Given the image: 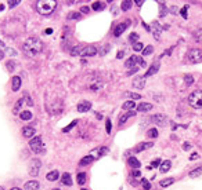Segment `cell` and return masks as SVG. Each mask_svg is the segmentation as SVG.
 Returning <instances> with one entry per match:
<instances>
[{
	"label": "cell",
	"instance_id": "91938a15",
	"mask_svg": "<svg viewBox=\"0 0 202 190\" xmlns=\"http://www.w3.org/2000/svg\"><path fill=\"white\" fill-rule=\"evenodd\" d=\"M53 30L51 29H46V33H47V35H50V33H51Z\"/></svg>",
	"mask_w": 202,
	"mask_h": 190
},
{
	"label": "cell",
	"instance_id": "bcb514c9",
	"mask_svg": "<svg viewBox=\"0 0 202 190\" xmlns=\"http://www.w3.org/2000/svg\"><path fill=\"white\" fill-rule=\"evenodd\" d=\"M17 4H19V0H10L9 2V7H15Z\"/></svg>",
	"mask_w": 202,
	"mask_h": 190
},
{
	"label": "cell",
	"instance_id": "8d00e7d4",
	"mask_svg": "<svg viewBox=\"0 0 202 190\" xmlns=\"http://www.w3.org/2000/svg\"><path fill=\"white\" fill-rule=\"evenodd\" d=\"M147 135H148V137H151V138H157V137H158V131H157V128H151V130H148Z\"/></svg>",
	"mask_w": 202,
	"mask_h": 190
},
{
	"label": "cell",
	"instance_id": "5bb4252c",
	"mask_svg": "<svg viewBox=\"0 0 202 190\" xmlns=\"http://www.w3.org/2000/svg\"><path fill=\"white\" fill-rule=\"evenodd\" d=\"M39 182L37 181H30V182H27L24 186L25 190H39Z\"/></svg>",
	"mask_w": 202,
	"mask_h": 190
},
{
	"label": "cell",
	"instance_id": "484cf974",
	"mask_svg": "<svg viewBox=\"0 0 202 190\" xmlns=\"http://www.w3.org/2000/svg\"><path fill=\"white\" fill-rule=\"evenodd\" d=\"M86 179H87V175H86L85 172H79L78 174V178H76V181H78L79 185H85L86 183Z\"/></svg>",
	"mask_w": 202,
	"mask_h": 190
},
{
	"label": "cell",
	"instance_id": "4316f807",
	"mask_svg": "<svg viewBox=\"0 0 202 190\" xmlns=\"http://www.w3.org/2000/svg\"><path fill=\"white\" fill-rule=\"evenodd\" d=\"M173 182H175V179H173V178H166V179H163V181L159 182V186L161 187H168V186H170Z\"/></svg>",
	"mask_w": 202,
	"mask_h": 190
},
{
	"label": "cell",
	"instance_id": "f35d334b",
	"mask_svg": "<svg viewBox=\"0 0 202 190\" xmlns=\"http://www.w3.org/2000/svg\"><path fill=\"white\" fill-rule=\"evenodd\" d=\"M154 53V47L152 46H148V47H145L144 50H143V55H150V54Z\"/></svg>",
	"mask_w": 202,
	"mask_h": 190
},
{
	"label": "cell",
	"instance_id": "603a6c76",
	"mask_svg": "<svg viewBox=\"0 0 202 190\" xmlns=\"http://www.w3.org/2000/svg\"><path fill=\"white\" fill-rule=\"evenodd\" d=\"M127 163H129V165L132 167V168H134V169H139L140 165H141V164H140V161L137 160L136 157H130L129 160H127Z\"/></svg>",
	"mask_w": 202,
	"mask_h": 190
},
{
	"label": "cell",
	"instance_id": "8fae6325",
	"mask_svg": "<svg viewBox=\"0 0 202 190\" xmlns=\"http://www.w3.org/2000/svg\"><path fill=\"white\" fill-rule=\"evenodd\" d=\"M137 59H139V56H136V55L130 56L129 59L125 62V66L129 68V69H134V68H136V65H137Z\"/></svg>",
	"mask_w": 202,
	"mask_h": 190
},
{
	"label": "cell",
	"instance_id": "ffe728a7",
	"mask_svg": "<svg viewBox=\"0 0 202 190\" xmlns=\"http://www.w3.org/2000/svg\"><path fill=\"white\" fill-rule=\"evenodd\" d=\"M134 114H136V113L133 112V110H130V112H127L126 114L121 116V119H119V125H123L127 121V119H129V117H132V116H134Z\"/></svg>",
	"mask_w": 202,
	"mask_h": 190
},
{
	"label": "cell",
	"instance_id": "11a10c76",
	"mask_svg": "<svg viewBox=\"0 0 202 190\" xmlns=\"http://www.w3.org/2000/svg\"><path fill=\"white\" fill-rule=\"evenodd\" d=\"M80 11H82V12H85V14H87V12H89V7H82Z\"/></svg>",
	"mask_w": 202,
	"mask_h": 190
},
{
	"label": "cell",
	"instance_id": "d590c367",
	"mask_svg": "<svg viewBox=\"0 0 202 190\" xmlns=\"http://www.w3.org/2000/svg\"><path fill=\"white\" fill-rule=\"evenodd\" d=\"M184 81H186V86H191V84L194 83V77L191 74H186V76H184Z\"/></svg>",
	"mask_w": 202,
	"mask_h": 190
},
{
	"label": "cell",
	"instance_id": "6125c7cd",
	"mask_svg": "<svg viewBox=\"0 0 202 190\" xmlns=\"http://www.w3.org/2000/svg\"><path fill=\"white\" fill-rule=\"evenodd\" d=\"M0 46H4V43H3V42H2V40H0Z\"/></svg>",
	"mask_w": 202,
	"mask_h": 190
},
{
	"label": "cell",
	"instance_id": "277c9868",
	"mask_svg": "<svg viewBox=\"0 0 202 190\" xmlns=\"http://www.w3.org/2000/svg\"><path fill=\"white\" fill-rule=\"evenodd\" d=\"M187 59L193 63L202 62V51L199 48H191L187 53Z\"/></svg>",
	"mask_w": 202,
	"mask_h": 190
},
{
	"label": "cell",
	"instance_id": "c3c4849f",
	"mask_svg": "<svg viewBox=\"0 0 202 190\" xmlns=\"http://www.w3.org/2000/svg\"><path fill=\"white\" fill-rule=\"evenodd\" d=\"M187 8H188V6H186L183 10H181V15H183V18H187Z\"/></svg>",
	"mask_w": 202,
	"mask_h": 190
},
{
	"label": "cell",
	"instance_id": "30bf717a",
	"mask_svg": "<svg viewBox=\"0 0 202 190\" xmlns=\"http://www.w3.org/2000/svg\"><path fill=\"white\" fill-rule=\"evenodd\" d=\"M90 109H91V103L89 101H82L78 105V112H80V113H85Z\"/></svg>",
	"mask_w": 202,
	"mask_h": 190
},
{
	"label": "cell",
	"instance_id": "db71d44e",
	"mask_svg": "<svg viewBox=\"0 0 202 190\" xmlns=\"http://www.w3.org/2000/svg\"><path fill=\"white\" fill-rule=\"evenodd\" d=\"M159 164H162V163H161V160H155L154 163H152V167H158Z\"/></svg>",
	"mask_w": 202,
	"mask_h": 190
},
{
	"label": "cell",
	"instance_id": "e0dca14e",
	"mask_svg": "<svg viewBox=\"0 0 202 190\" xmlns=\"http://www.w3.org/2000/svg\"><path fill=\"white\" fill-rule=\"evenodd\" d=\"M152 33H154V37L157 40H159V36H161V25H158V22H152Z\"/></svg>",
	"mask_w": 202,
	"mask_h": 190
},
{
	"label": "cell",
	"instance_id": "52a82bcc",
	"mask_svg": "<svg viewBox=\"0 0 202 190\" xmlns=\"http://www.w3.org/2000/svg\"><path fill=\"white\" fill-rule=\"evenodd\" d=\"M127 25H130V21H126V22H122V24H119V25H116L115 26V29H114V36L115 37H119V36L122 35V33L126 30V28H127Z\"/></svg>",
	"mask_w": 202,
	"mask_h": 190
},
{
	"label": "cell",
	"instance_id": "7bdbcfd3",
	"mask_svg": "<svg viewBox=\"0 0 202 190\" xmlns=\"http://www.w3.org/2000/svg\"><path fill=\"white\" fill-rule=\"evenodd\" d=\"M143 182V187H144V190H150L151 189V183L148 181H145V179H141Z\"/></svg>",
	"mask_w": 202,
	"mask_h": 190
},
{
	"label": "cell",
	"instance_id": "d6986e66",
	"mask_svg": "<svg viewBox=\"0 0 202 190\" xmlns=\"http://www.w3.org/2000/svg\"><path fill=\"white\" fill-rule=\"evenodd\" d=\"M61 182H62L64 185H66V186H71L72 185V178H71V175L68 172L62 174V176H61Z\"/></svg>",
	"mask_w": 202,
	"mask_h": 190
},
{
	"label": "cell",
	"instance_id": "816d5d0a",
	"mask_svg": "<svg viewBox=\"0 0 202 190\" xmlns=\"http://www.w3.org/2000/svg\"><path fill=\"white\" fill-rule=\"evenodd\" d=\"M190 148H191L190 143H187V142H186V143L183 145V149H184V150H190Z\"/></svg>",
	"mask_w": 202,
	"mask_h": 190
},
{
	"label": "cell",
	"instance_id": "d6a6232c",
	"mask_svg": "<svg viewBox=\"0 0 202 190\" xmlns=\"http://www.w3.org/2000/svg\"><path fill=\"white\" fill-rule=\"evenodd\" d=\"M22 106H24V98L17 101V105H15V107H14V113H18V110H21Z\"/></svg>",
	"mask_w": 202,
	"mask_h": 190
},
{
	"label": "cell",
	"instance_id": "9c48e42d",
	"mask_svg": "<svg viewBox=\"0 0 202 190\" xmlns=\"http://www.w3.org/2000/svg\"><path fill=\"white\" fill-rule=\"evenodd\" d=\"M29 146L30 149H36V148H40V146H43V141H42V137H33L32 139L29 141Z\"/></svg>",
	"mask_w": 202,
	"mask_h": 190
},
{
	"label": "cell",
	"instance_id": "be15d7a7",
	"mask_svg": "<svg viewBox=\"0 0 202 190\" xmlns=\"http://www.w3.org/2000/svg\"><path fill=\"white\" fill-rule=\"evenodd\" d=\"M3 8H4V7H3V6H0V11H2V10H3Z\"/></svg>",
	"mask_w": 202,
	"mask_h": 190
},
{
	"label": "cell",
	"instance_id": "e7e4bbea",
	"mask_svg": "<svg viewBox=\"0 0 202 190\" xmlns=\"http://www.w3.org/2000/svg\"><path fill=\"white\" fill-rule=\"evenodd\" d=\"M0 190H4V189H3V187H0Z\"/></svg>",
	"mask_w": 202,
	"mask_h": 190
},
{
	"label": "cell",
	"instance_id": "4fadbf2b",
	"mask_svg": "<svg viewBox=\"0 0 202 190\" xmlns=\"http://www.w3.org/2000/svg\"><path fill=\"white\" fill-rule=\"evenodd\" d=\"M144 79L145 77H136L134 80H133V87L134 88H139V90H141V88H144V86H145V81H144Z\"/></svg>",
	"mask_w": 202,
	"mask_h": 190
},
{
	"label": "cell",
	"instance_id": "2e32d148",
	"mask_svg": "<svg viewBox=\"0 0 202 190\" xmlns=\"http://www.w3.org/2000/svg\"><path fill=\"white\" fill-rule=\"evenodd\" d=\"M35 128L33 127H24L22 128V137H25V138H30V137H33L35 135Z\"/></svg>",
	"mask_w": 202,
	"mask_h": 190
},
{
	"label": "cell",
	"instance_id": "cb8c5ba5",
	"mask_svg": "<svg viewBox=\"0 0 202 190\" xmlns=\"http://www.w3.org/2000/svg\"><path fill=\"white\" fill-rule=\"evenodd\" d=\"M170 165H172V163H170V160H165V161H162V164H161V172H168L170 169Z\"/></svg>",
	"mask_w": 202,
	"mask_h": 190
},
{
	"label": "cell",
	"instance_id": "3957f363",
	"mask_svg": "<svg viewBox=\"0 0 202 190\" xmlns=\"http://www.w3.org/2000/svg\"><path fill=\"white\" fill-rule=\"evenodd\" d=\"M188 103L194 109H202V90H197V91L191 92L188 97Z\"/></svg>",
	"mask_w": 202,
	"mask_h": 190
},
{
	"label": "cell",
	"instance_id": "f907efd6",
	"mask_svg": "<svg viewBox=\"0 0 202 190\" xmlns=\"http://www.w3.org/2000/svg\"><path fill=\"white\" fill-rule=\"evenodd\" d=\"M137 70H139V68H134V69H132V70H129V72H127V76H130V74H133V73H136Z\"/></svg>",
	"mask_w": 202,
	"mask_h": 190
},
{
	"label": "cell",
	"instance_id": "8992f818",
	"mask_svg": "<svg viewBox=\"0 0 202 190\" xmlns=\"http://www.w3.org/2000/svg\"><path fill=\"white\" fill-rule=\"evenodd\" d=\"M97 48L94 46H86V47L82 48V53H80V56H93L97 54Z\"/></svg>",
	"mask_w": 202,
	"mask_h": 190
},
{
	"label": "cell",
	"instance_id": "ba28073f",
	"mask_svg": "<svg viewBox=\"0 0 202 190\" xmlns=\"http://www.w3.org/2000/svg\"><path fill=\"white\" fill-rule=\"evenodd\" d=\"M22 86V80L19 76H14V77L11 79V90L12 91H18L19 88H21Z\"/></svg>",
	"mask_w": 202,
	"mask_h": 190
},
{
	"label": "cell",
	"instance_id": "4dcf8cb0",
	"mask_svg": "<svg viewBox=\"0 0 202 190\" xmlns=\"http://www.w3.org/2000/svg\"><path fill=\"white\" fill-rule=\"evenodd\" d=\"M19 117H21L22 120H30V119H32V113L28 112V110H25V112L19 113Z\"/></svg>",
	"mask_w": 202,
	"mask_h": 190
},
{
	"label": "cell",
	"instance_id": "60d3db41",
	"mask_svg": "<svg viewBox=\"0 0 202 190\" xmlns=\"http://www.w3.org/2000/svg\"><path fill=\"white\" fill-rule=\"evenodd\" d=\"M76 124H78V120H73V121H72V123H71V124H69V125H68V127H65V128H64V130H62V131H64V132H68V131H69V130H72V128H73V127H75V125H76Z\"/></svg>",
	"mask_w": 202,
	"mask_h": 190
},
{
	"label": "cell",
	"instance_id": "ab89813d",
	"mask_svg": "<svg viewBox=\"0 0 202 190\" xmlns=\"http://www.w3.org/2000/svg\"><path fill=\"white\" fill-rule=\"evenodd\" d=\"M137 39H139V35H137L136 32L130 33V36H129V42H132V43H137Z\"/></svg>",
	"mask_w": 202,
	"mask_h": 190
},
{
	"label": "cell",
	"instance_id": "003e7915",
	"mask_svg": "<svg viewBox=\"0 0 202 190\" xmlns=\"http://www.w3.org/2000/svg\"><path fill=\"white\" fill-rule=\"evenodd\" d=\"M82 190H87V189H82Z\"/></svg>",
	"mask_w": 202,
	"mask_h": 190
},
{
	"label": "cell",
	"instance_id": "ee69618b",
	"mask_svg": "<svg viewBox=\"0 0 202 190\" xmlns=\"http://www.w3.org/2000/svg\"><path fill=\"white\" fill-rule=\"evenodd\" d=\"M105 130H107V132H111V120L109 119H107V121H105Z\"/></svg>",
	"mask_w": 202,
	"mask_h": 190
},
{
	"label": "cell",
	"instance_id": "6f0895ef",
	"mask_svg": "<svg viewBox=\"0 0 202 190\" xmlns=\"http://www.w3.org/2000/svg\"><path fill=\"white\" fill-rule=\"evenodd\" d=\"M122 56H123V51H121V53H118V59H121Z\"/></svg>",
	"mask_w": 202,
	"mask_h": 190
},
{
	"label": "cell",
	"instance_id": "03108f58",
	"mask_svg": "<svg viewBox=\"0 0 202 190\" xmlns=\"http://www.w3.org/2000/svg\"><path fill=\"white\" fill-rule=\"evenodd\" d=\"M53 190H60V189H53Z\"/></svg>",
	"mask_w": 202,
	"mask_h": 190
},
{
	"label": "cell",
	"instance_id": "9f6ffc18",
	"mask_svg": "<svg viewBox=\"0 0 202 190\" xmlns=\"http://www.w3.org/2000/svg\"><path fill=\"white\" fill-rule=\"evenodd\" d=\"M195 158H198V153H194V154H191L190 160H195Z\"/></svg>",
	"mask_w": 202,
	"mask_h": 190
},
{
	"label": "cell",
	"instance_id": "74e56055",
	"mask_svg": "<svg viewBox=\"0 0 202 190\" xmlns=\"http://www.w3.org/2000/svg\"><path fill=\"white\" fill-rule=\"evenodd\" d=\"M133 50H134V51H143V50H144V46H143V43L137 42V43L133 44Z\"/></svg>",
	"mask_w": 202,
	"mask_h": 190
},
{
	"label": "cell",
	"instance_id": "e575fe53",
	"mask_svg": "<svg viewBox=\"0 0 202 190\" xmlns=\"http://www.w3.org/2000/svg\"><path fill=\"white\" fill-rule=\"evenodd\" d=\"M130 7H132V2H130V0H125V2H122V10H123V11L130 10Z\"/></svg>",
	"mask_w": 202,
	"mask_h": 190
},
{
	"label": "cell",
	"instance_id": "f1b7e54d",
	"mask_svg": "<svg viewBox=\"0 0 202 190\" xmlns=\"http://www.w3.org/2000/svg\"><path fill=\"white\" fill-rule=\"evenodd\" d=\"M94 153H97V157H101V156H104V154L108 153V149H107L105 146H101V148H100L98 150H96Z\"/></svg>",
	"mask_w": 202,
	"mask_h": 190
},
{
	"label": "cell",
	"instance_id": "f6af8a7d",
	"mask_svg": "<svg viewBox=\"0 0 202 190\" xmlns=\"http://www.w3.org/2000/svg\"><path fill=\"white\" fill-rule=\"evenodd\" d=\"M127 95H129L132 99H140V98H141V97H140V94H134V92H129Z\"/></svg>",
	"mask_w": 202,
	"mask_h": 190
},
{
	"label": "cell",
	"instance_id": "f5cc1de1",
	"mask_svg": "<svg viewBox=\"0 0 202 190\" xmlns=\"http://www.w3.org/2000/svg\"><path fill=\"white\" fill-rule=\"evenodd\" d=\"M140 175H141V174H140L139 169H134V171H133V176H140Z\"/></svg>",
	"mask_w": 202,
	"mask_h": 190
},
{
	"label": "cell",
	"instance_id": "7402d4cb",
	"mask_svg": "<svg viewBox=\"0 0 202 190\" xmlns=\"http://www.w3.org/2000/svg\"><path fill=\"white\" fill-rule=\"evenodd\" d=\"M93 160H94V156H93V154H89V156H86V157H83V158H82V160H80V163H79V165H82V167L89 165V164H90Z\"/></svg>",
	"mask_w": 202,
	"mask_h": 190
},
{
	"label": "cell",
	"instance_id": "94428289",
	"mask_svg": "<svg viewBox=\"0 0 202 190\" xmlns=\"http://www.w3.org/2000/svg\"><path fill=\"white\" fill-rule=\"evenodd\" d=\"M11 190H22V189H19V187H12Z\"/></svg>",
	"mask_w": 202,
	"mask_h": 190
},
{
	"label": "cell",
	"instance_id": "b9f144b4",
	"mask_svg": "<svg viewBox=\"0 0 202 190\" xmlns=\"http://www.w3.org/2000/svg\"><path fill=\"white\" fill-rule=\"evenodd\" d=\"M80 18V14L79 12H71L69 15H68V19H79Z\"/></svg>",
	"mask_w": 202,
	"mask_h": 190
},
{
	"label": "cell",
	"instance_id": "836d02e7",
	"mask_svg": "<svg viewBox=\"0 0 202 190\" xmlns=\"http://www.w3.org/2000/svg\"><path fill=\"white\" fill-rule=\"evenodd\" d=\"M82 46H76V47H73L72 50H71V55H80L82 53Z\"/></svg>",
	"mask_w": 202,
	"mask_h": 190
},
{
	"label": "cell",
	"instance_id": "9a60e30c",
	"mask_svg": "<svg viewBox=\"0 0 202 190\" xmlns=\"http://www.w3.org/2000/svg\"><path fill=\"white\" fill-rule=\"evenodd\" d=\"M152 146H154L152 142H143V143H140V145H137V148L134 149V151H136V153H140V151L145 150V149H150V148H152Z\"/></svg>",
	"mask_w": 202,
	"mask_h": 190
},
{
	"label": "cell",
	"instance_id": "7c38bea8",
	"mask_svg": "<svg viewBox=\"0 0 202 190\" xmlns=\"http://www.w3.org/2000/svg\"><path fill=\"white\" fill-rule=\"evenodd\" d=\"M159 70V62H154L152 65L150 66V69L147 70V73H145L144 77H148V76H152V74H155Z\"/></svg>",
	"mask_w": 202,
	"mask_h": 190
},
{
	"label": "cell",
	"instance_id": "7a4b0ae2",
	"mask_svg": "<svg viewBox=\"0 0 202 190\" xmlns=\"http://www.w3.org/2000/svg\"><path fill=\"white\" fill-rule=\"evenodd\" d=\"M57 7V2L54 0H39L36 3V10L42 15H50Z\"/></svg>",
	"mask_w": 202,
	"mask_h": 190
},
{
	"label": "cell",
	"instance_id": "5b68a950",
	"mask_svg": "<svg viewBox=\"0 0 202 190\" xmlns=\"http://www.w3.org/2000/svg\"><path fill=\"white\" fill-rule=\"evenodd\" d=\"M42 168V161L39 158H33L30 161V165H29V174L32 176H36L39 174V169Z\"/></svg>",
	"mask_w": 202,
	"mask_h": 190
},
{
	"label": "cell",
	"instance_id": "44dd1931",
	"mask_svg": "<svg viewBox=\"0 0 202 190\" xmlns=\"http://www.w3.org/2000/svg\"><path fill=\"white\" fill-rule=\"evenodd\" d=\"M58 175H60L58 171H57V169H54V171H51V172H48L47 175H46V179L50 181V182H54V181H57V179H58Z\"/></svg>",
	"mask_w": 202,
	"mask_h": 190
},
{
	"label": "cell",
	"instance_id": "83f0119b",
	"mask_svg": "<svg viewBox=\"0 0 202 190\" xmlns=\"http://www.w3.org/2000/svg\"><path fill=\"white\" fill-rule=\"evenodd\" d=\"M104 7H105V4H104L103 2H94V3L91 4V8H93L94 11H100V10H103Z\"/></svg>",
	"mask_w": 202,
	"mask_h": 190
},
{
	"label": "cell",
	"instance_id": "7dc6e473",
	"mask_svg": "<svg viewBox=\"0 0 202 190\" xmlns=\"http://www.w3.org/2000/svg\"><path fill=\"white\" fill-rule=\"evenodd\" d=\"M24 101H27V105H29V106H32V105H33V101L28 97V95H25V97H24Z\"/></svg>",
	"mask_w": 202,
	"mask_h": 190
},
{
	"label": "cell",
	"instance_id": "681fc988",
	"mask_svg": "<svg viewBox=\"0 0 202 190\" xmlns=\"http://www.w3.org/2000/svg\"><path fill=\"white\" fill-rule=\"evenodd\" d=\"M161 8H162V12H161V17H165L166 8H165V4H163V3H161Z\"/></svg>",
	"mask_w": 202,
	"mask_h": 190
},
{
	"label": "cell",
	"instance_id": "6da1fadb",
	"mask_svg": "<svg viewBox=\"0 0 202 190\" xmlns=\"http://www.w3.org/2000/svg\"><path fill=\"white\" fill-rule=\"evenodd\" d=\"M43 50V43L39 37H29L22 46V53L27 56H35Z\"/></svg>",
	"mask_w": 202,
	"mask_h": 190
},
{
	"label": "cell",
	"instance_id": "f546056e",
	"mask_svg": "<svg viewBox=\"0 0 202 190\" xmlns=\"http://www.w3.org/2000/svg\"><path fill=\"white\" fill-rule=\"evenodd\" d=\"M201 174H202V167H197V168L194 169V171H191V172L188 174V175H190L191 178H195V176L201 175Z\"/></svg>",
	"mask_w": 202,
	"mask_h": 190
},
{
	"label": "cell",
	"instance_id": "d4e9b609",
	"mask_svg": "<svg viewBox=\"0 0 202 190\" xmlns=\"http://www.w3.org/2000/svg\"><path fill=\"white\" fill-rule=\"evenodd\" d=\"M152 109V105L148 103V102H144V103H140L139 106H137V110L139 112H148V110Z\"/></svg>",
	"mask_w": 202,
	"mask_h": 190
},
{
	"label": "cell",
	"instance_id": "ac0fdd59",
	"mask_svg": "<svg viewBox=\"0 0 202 190\" xmlns=\"http://www.w3.org/2000/svg\"><path fill=\"white\" fill-rule=\"evenodd\" d=\"M151 120L154 123H157V124H163L166 121V116L165 114H155V116H152Z\"/></svg>",
	"mask_w": 202,
	"mask_h": 190
},
{
	"label": "cell",
	"instance_id": "680465c9",
	"mask_svg": "<svg viewBox=\"0 0 202 190\" xmlns=\"http://www.w3.org/2000/svg\"><path fill=\"white\" fill-rule=\"evenodd\" d=\"M3 58H4V53H3V51H2V50H0V61L3 59Z\"/></svg>",
	"mask_w": 202,
	"mask_h": 190
},
{
	"label": "cell",
	"instance_id": "1f68e13d",
	"mask_svg": "<svg viewBox=\"0 0 202 190\" xmlns=\"http://www.w3.org/2000/svg\"><path fill=\"white\" fill-rule=\"evenodd\" d=\"M134 106H136V103H134L133 101H126V102L123 103V106H122V107H123V109H126V110H132Z\"/></svg>",
	"mask_w": 202,
	"mask_h": 190
}]
</instances>
